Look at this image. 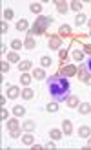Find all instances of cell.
<instances>
[{"label": "cell", "mask_w": 91, "mask_h": 150, "mask_svg": "<svg viewBox=\"0 0 91 150\" xmlns=\"http://www.w3.org/2000/svg\"><path fill=\"white\" fill-rule=\"evenodd\" d=\"M47 90L55 101H66L69 95V81L62 75H53L47 79Z\"/></svg>", "instance_id": "cell-1"}, {"label": "cell", "mask_w": 91, "mask_h": 150, "mask_svg": "<svg viewBox=\"0 0 91 150\" xmlns=\"http://www.w3.org/2000/svg\"><path fill=\"white\" fill-rule=\"evenodd\" d=\"M51 22H53V18H51V17H38V20L33 24V29H31L29 33H38V35H40V33H44V31H46V28H47V26H49Z\"/></svg>", "instance_id": "cell-2"}, {"label": "cell", "mask_w": 91, "mask_h": 150, "mask_svg": "<svg viewBox=\"0 0 91 150\" xmlns=\"http://www.w3.org/2000/svg\"><path fill=\"white\" fill-rule=\"evenodd\" d=\"M78 79L84 81V83H88V84H91V73L88 71V68H86V66H82L80 70H78Z\"/></svg>", "instance_id": "cell-3"}, {"label": "cell", "mask_w": 91, "mask_h": 150, "mask_svg": "<svg viewBox=\"0 0 91 150\" xmlns=\"http://www.w3.org/2000/svg\"><path fill=\"white\" fill-rule=\"evenodd\" d=\"M20 93H22V92L18 90V86H13V84L8 86V97H9V99H17Z\"/></svg>", "instance_id": "cell-4"}, {"label": "cell", "mask_w": 91, "mask_h": 150, "mask_svg": "<svg viewBox=\"0 0 91 150\" xmlns=\"http://www.w3.org/2000/svg\"><path fill=\"white\" fill-rule=\"evenodd\" d=\"M66 104H67L69 108H78L80 101L76 99V97H73V95H67V97H66Z\"/></svg>", "instance_id": "cell-5"}, {"label": "cell", "mask_w": 91, "mask_h": 150, "mask_svg": "<svg viewBox=\"0 0 91 150\" xmlns=\"http://www.w3.org/2000/svg\"><path fill=\"white\" fill-rule=\"evenodd\" d=\"M78 112H80L82 115L89 114V112H91V104H89V103H80V104H78Z\"/></svg>", "instance_id": "cell-6"}, {"label": "cell", "mask_w": 91, "mask_h": 150, "mask_svg": "<svg viewBox=\"0 0 91 150\" xmlns=\"http://www.w3.org/2000/svg\"><path fill=\"white\" fill-rule=\"evenodd\" d=\"M62 128H64V134H73V125H71L69 119H66L64 123H62Z\"/></svg>", "instance_id": "cell-7"}, {"label": "cell", "mask_w": 91, "mask_h": 150, "mask_svg": "<svg viewBox=\"0 0 91 150\" xmlns=\"http://www.w3.org/2000/svg\"><path fill=\"white\" fill-rule=\"evenodd\" d=\"M58 33H60V37H67L69 33H71V28H69L67 24H64V26H60V28H58Z\"/></svg>", "instance_id": "cell-8"}, {"label": "cell", "mask_w": 91, "mask_h": 150, "mask_svg": "<svg viewBox=\"0 0 91 150\" xmlns=\"http://www.w3.org/2000/svg\"><path fill=\"white\" fill-rule=\"evenodd\" d=\"M76 73V68L75 66H66V68H62V73L60 75H75Z\"/></svg>", "instance_id": "cell-9"}, {"label": "cell", "mask_w": 91, "mask_h": 150, "mask_svg": "<svg viewBox=\"0 0 91 150\" xmlns=\"http://www.w3.org/2000/svg\"><path fill=\"white\" fill-rule=\"evenodd\" d=\"M89 134H91V128L89 126H80L78 128V135H80V137H88Z\"/></svg>", "instance_id": "cell-10"}, {"label": "cell", "mask_w": 91, "mask_h": 150, "mask_svg": "<svg viewBox=\"0 0 91 150\" xmlns=\"http://www.w3.org/2000/svg\"><path fill=\"white\" fill-rule=\"evenodd\" d=\"M18 68H20L22 71H27V70L31 68V60H20V62H18Z\"/></svg>", "instance_id": "cell-11"}, {"label": "cell", "mask_w": 91, "mask_h": 150, "mask_svg": "<svg viewBox=\"0 0 91 150\" xmlns=\"http://www.w3.org/2000/svg\"><path fill=\"white\" fill-rule=\"evenodd\" d=\"M44 70H42V68H37V70H33V77L35 79H38V81H42V79H44Z\"/></svg>", "instance_id": "cell-12"}, {"label": "cell", "mask_w": 91, "mask_h": 150, "mask_svg": "<svg viewBox=\"0 0 91 150\" xmlns=\"http://www.w3.org/2000/svg\"><path fill=\"white\" fill-rule=\"evenodd\" d=\"M8 130H9V132H13V130H18V121H17V119H11V121H8Z\"/></svg>", "instance_id": "cell-13"}, {"label": "cell", "mask_w": 91, "mask_h": 150, "mask_svg": "<svg viewBox=\"0 0 91 150\" xmlns=\"http://www.w3.org/2000/svg\"><path fill=\"white\" fill-rule=\"evenodd\" d=\"M20 95H22L24 99H31L33 95H35V92L31 90V88H24V90H22V93H20Z\"/></svg>", "instance_id": "cell-14"}, {"label": "cell", "mask_w": 91, "mask_h": 150, "mask_svg": "<svg viewBox=\"0 0 91 150\" xmlns=\"http://www.w3.org/2000/svg\"><path fill=\"white\" fill-rule=\"evenodd\" d=\"M27 28H29L27 20H18V24H17V29H18V31H26Z\"/></svg>", "instance_id": "cell-15"}, {"label": "cell", "mask_w": 91, "mask_h": 150, "mask_svg": "<svg viewBox=\"0 0 91 150\" xmlns=\"http://www.w3.org/2000/svg\"><path fill=\"white\" fill-rule=\"evenodd\" d=\"M8 60H9V62H18V60H20L18 53H17V51H11V53H8Z\"/></svg>", "instance_id": "cell-16"}, {"label": "cell", "mask_w": 91, "mask_h": 150, "mask_svg": "<svg viewBox=\"0 0 91 150\" xmlns=\"http://www.w3.org/2000/svg\"><path fill=\"white\" fill-rule=\"evenodd\" d=\"M13 114L20 117V115H24V114H26V108H24V106H20V104H17L15 108H13Z\"/></svg>", "instance_id": "cell-17"}, {"label": "cell", "mask_w": 91, "mask_h": 150, "mask_svg": "<svg viewBox=\"0 0 91 150\" xmlns=\"http://www.w3.org/2000/svg\"><path fill=\"white\" fill-rule=\"evenodd\" d=\"M49 135H51V139L57 141V139H60V137H62V132L58 130V128H53V130L49 132Z\"/></svg>", "instance_id": "cell-18"}, {"label": "cell", "mask_w": 91, "mask_h": 150, "mask_svg": "<svg viewBox=\"0 0 91 150\" xmlns=\"http://www.w3.org/2000/svg\"><path fill=\"white\" fill-rule=\"evenodd\" d=\"M31 79H33V75H27V73H24L22 77H20V83H22L24 86H27V84L31 83Z\"/></svg>", "instance_id": "cell-19"}, {"label": "cell", "mask_w": 91, "mask_h": 150, "mask_svg": "<svg viewBox=\"0 0 91 150\" xmlns=\"http://www.w3.org/2000/svg\"><path fill=\"white\" fill-rule=\"evenodd\" d=\"M11 48H13V50H15V51H20V50H22V42H20L18 39L11 40Z\"/></svg>", "instance_id": "cell-20"}, {"label": "cell", "mask_w": 91, "mask_h": 150, "mask_svg": "<svg viewBox=\"0 0 91 150\" xmlns=\"http://www.w3.org/2000/svg\"><path fill=\"white\" fill-rule=\"evenodd\" d=\"M84 22H86V15H82V13H78V15L75 17V24H76V26H82Z\"/></svg>", "instance_id": "cell-21"}, {"label": "cell", "mask_w": 91, "mask_h": 150, "mask_svg": "<svg viewBox=\"0 0 91 150\" xmlns=\"http://www.w3.org/2000/svg\"><path fill=\"white\" fill-rule=\"evenodd\" d=\"M24 130H26V132H33V130H35V123H33V121H26V123H24Z\"/></svg>", "instance_id": "cell-22"}, {"label": "cell", "mask_w": 91, "mask_h": 150, "mask_svg": "<svg viewBox=\"0 0 91 150\" xmlns=\"http://www.w3.org/2000/svg\"><path fill=\"white\" fill-rule=\"evenodd\" d=\"M35 46H37V44H35V40H33L31 37H27V39H26V46H24V48H26V50H33Z\"/></svg>", "instance_id": "cell-23"}, {"label": "cell", "mask_w": 91, "mask_h": 150, "mask_svg": "<svg viewBox=\"0 0 91 150\" xmlns=\"http://www.w3.org/2000/svg\"><path fill=\"white\" fill-rule=\"evenodd\" d=\"M46 108H47V112L55 114V112L58 110V104H57V103H55V101H53V103H47V106H46Z\"/></svg>", "instance_id": "cell-24"}, {"label": "cell", "mask_w": 91, "mask_h": 150, "mask_svg": "<svg viewBox=\"0 0 91 150\" xmlns=\"http://www.w3.org/2000/svg\"><path fill=\"white\" fill-rule=\"evenodd\" d=\"M71 55H73V60H82V59H84V51L75 50V51L71 53Z\"/></svg>", "instance_id": "cell-25"}, {"label": "cell", "mask_w": 91, "mask_h": 150, "mask_svg": "<svg viewBox=\"0 0 91 150\" xmlns=\"http://www.w3.org/2000/svg\"><path fill=\"white\" fill-rule=\"evenodd\" d=\"M22 143H24V145H33V135L31 134H26L24 137H22Z\"/></svg>", "instance_id": "cell-26"}, {"label": "cell", "mask_w": 91, "mask_h": 150, "mask_svg": "<svg viewBox=\"0 0 91 150\" xmlns=\"http://www.w3.org/2000/svg\"><path fill=\"white\" fill-rule=\"evenodd\" d=\"M40 62H42V66H44V68H47V66H51V57H42L40 59Z\"/></svg>", "instance_id": "cell-27"}, {"label": "cell", "mask_w": 91, "mask_h": 150, "mask_svg": "<svg viewBox=\"0 0 91 150\" xmlns=\"http://www.w3.org/2000/svg\"><path fill=\"white\" fill-rule=\"evenodd\" d=\"M29 9H31L33 13H40V11H42V4H31Z\"/></svg>", "instance_id": "cell-28"}, {"label": "cell", "mask_w": 91, "mask_h": 150, "mask_svg": "<svg viewBox=\"0 0 91 150\" xmlns=\"http://www.w3.org/2000/svg\"><path fill=\"white\" fill-rule=\"evenodd\" d=\"M57 9H58L60 13H66V11H67V6H66L64 2H57Z\"/></svg>", "instance_id": "cell-29"}, {"label": "cell", "mask_w": 91, "mask_h": 150, "mask_svg": "<svg viewBox=\"0 0 91 150\" xmlns=\"http://www.w3.org/2000/svg\"><path fill=\"white\" fill-rule=\"evenodd\" d=\"M0 70H2V73L9 71V60H2V66H0Z\"/></svg>", "instance_id": "cell-30"}, {"label": "cell", "mask_w": 91, "mask_h": 150, "mask_svg": "<svg viewBox=\"0 0 91 150\" xmlns=\"http://www.w3.org/2000/svg\"><path fill=\"white\" fill-rule=\"evenodd\" d=\"M51 48H53V50H58V48H60V40L58 39H51Z\"/></svg>", "instance_id": "cell-31"}, {"label": "cell", "mask_w": 91, "mask_h": 150, "mask_svg": "<svg viewBox=\"0 0 91 150\" xmlns=\"http://www.w3.org/2000/svg\"><path fill=\"white\" fill-rule=\"evenodd\" d=\"M4 18H6V20H11V18H13V9H6V11H4Z\"/></svg>", "instance_id": "cell-32"}, {"label": "cell", "mask_w": 91, "mask_h": 150, "mask_svg": "<svg viewBox=\"0 0 91 150\" xmlns=\"http://www.w3.org/2000/svg\"><path fill=\"white\" fill-rule=\"evenodd\" d=\"M71 9H73V11H80V9H82V4H80V2H73V4H71Z\"/></svg>", "instance_id": "cell-33"}, {"label": "cell", "mask_w": 91, "mask_h": 150, "mask_svg": "<svg viewBox=\"0 0 91 150\" xmlns=\"http://www.w3.org/2000/svg\"><path fill=\"white\" fill-rule=\"evenodd\" d=\"M58 57H60V60H66L67 51H66V50H60V51H58Z\"/></svg>", "instance_id": "cell-34"}, {"label": "cell", "mask_w": 91, "mask_h": 150, "mask_svg": "<svg viewBox=\"0 0 91 150\" xmlns=\"http://www.w3.org/2000/svg\"><path fill=\"white\" fill-rule=\"evenodd\" d=\"M0 31H2V33H8V22H4V20H2V24H0Z\"/></svg>", "instance_id": "cell-35"}, {"label": "cell", "mask_w": 91, "mask_h": 150, "mask_svg": "<svg viewBox=\"0 0 91 150\" xmlns=\"http://www.w3.org/2000/svg\"><path fill=\"white\" fill-rule=\"evenodd\" d=\"M9 134H11V137H13V139H17L18 135H20V128H18V130H13V132H9Z\"/></svg>", "instance_id": "cell-36"}, {"label": "cell", "mask_w": 91, "mask_h": 150, "mask_svg": "<svg viewBox=\"0 0 91 150\" xmlns=\"http://www.w3.org/2000/svg\"><path fill=\"white\" fill-rule=\"evenodd\" d=\"M84 53H88V55H91V44H86V46H84Z\"/></svg>", "instance_id": "cell-37"}, {"label": "cell", "mask_w": 91, "mask_h": 150, "mask_svg": "<svg viewBox=\"0 0 91 150\" xmlns=\"http://www.w3.org/2000/svg\"><path fill=\"white\" fill-rule=\"evenodd\" d=\"M0 117H2V119H8V110H4V108H2V112H0Z\"/></svg>", "instance_id": "cell-38"}, {"label": "cell", "mask_w": 91, "mask_h": 150, "mask_svg": "<svg viewBox=\"0 0 91 150\" xmlns=\"http://www.w3.org/2000/svg\"><path fill=\"white\" fill-rule=\"evenodd\" d=\"M84 66H86V68H88V71L91 73V59H89V60H86V64H84Z\"/></svg>", "instance_id": "cell-39"}, {"label": "cell", "mask_w": 91, "mask_h": 150, "mask_svg": "<svg viewBox=\"0 0 91 150\" xmlns=\"http://www.w3.org/2000/svg\"><path fill=\"white\" fill-rule=\"evenodd\" d=\"M88 146H89V148H91V139H89V141H88Z\"/></svg>", "instance_id": "cell-40"}, {"label": "cell", "mask_w": 91, "mask_h": 150, "mask_svg": "<svg viewBox=\"0 0 91 150\" xmlns=\"http://www.w3.org/2000/svg\"><path fill=\"white\" fill-rule=\"evenodd\" d=\"M89 29H91V20H89Z\"/></svg>", "instance_id": "cell-41"}, {"label": "cell", "mask_w": 91, "mask_h": 150, "mask_svg": "<svg viewBox=\"0 0 91 150\" xmlns=\"http://www.w3.org/2000/svg\"><path fill=\"white\" fill-rule=\"evenodd\" d=\"M89 35H91V29H89Z\"/></svg>", "instance_id": "cell-42"}]
</instances>
